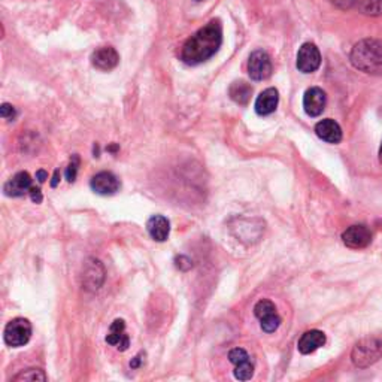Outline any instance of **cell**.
Listing matches in <instances>:
<instances>
[{"label": "cell", "mask_w": 382, "mask_h": 382, "mask_svg": "<svg viewBox=\"0 0 382 382\" xmlns=\"http://www.w3.org/2000/svg\"><path fill=\"white\" fill-rule=\"evenodd\" d=\"M326 343V335L320 330H309V332L303 333L302 338L299 339L297 348L302 354H311L316 351L318 348H321Z\"/></svg>", "instance_id": "cell-17"}, {"label": "cell", "mask_w": 382, "mask_h": 382, "mask_svg": "<svg viewBox=\"0 0 382 382\" xmlns=\"http://www.w3.org/2000/svg\"><path fill=\"white\" fill-rule=\"evenodd\" d=\"M342 242L351 249H363L371 245L372 232L363 224H355L342 233Z\"/></svg>", "instance_id": "cell-8"}, {"label": "cell", "mask_w": 382, "mask_h": 382, "mask_svg": "<svg viewBox=\"0 0 382 382\" xmlns=\"http://www.w3.org/2000/svg\"><path fill=\"white\" fill-rule=\"evenodd\" d=\"M141 363H142L141 355H136V357L130 362V367H132V369H137L139 366H141Z\"/></svg>", "instance_id": "cell-27"}, {"label": "cell", "mask_w": 382, "mask_h": 382, "mask_svg": "<svg viewBox=\"0 0 382 382\" xmlns=\"http://www.w3.org/2000/svg\"><path fill=\"white\" fill-rule=\"evenodd\" d=\"M12 381H47V375L41 369H27L12 378Z\"/></svg>", "instance_id": "cell-20"}, {"label": "cell", "mask_w": 382, "mask_h": 382, "mask_svg": "<svg viewBox=\"0 0 382 382\" xmlns=\"http://www.w3.org/2000/svg\"><path fill=\"white\" fill-rule=\"evenodd\" d=\"M352 2L364 16H382V0H352Z\"/></svg>", "instance_id": "cell-19"}, {"label": "cell", "mask_w": 382, "mask_h": 382, "mask_svg": "<svg viewBox=\"0 0 382 382\" xmlns=\"http://www.w3.org/2000/svg\"><path fill=\"white\" fill-rule=\"evenodd\" d=\"M278 101H279V94L276 88H266L263 93H260V96L256 100V112L261 117L271 116L278 108Z\"/></svg>", "instance_id": "cell-14"}, {"label": "cell", "mask_w": 382, "mask_h": 382, "mask_svg": "<svg viewBox=\"0 0 382 382\" xmlns=\"http://www.w3.org/2000/svg\"><path fill=\"white\" fill-rule=\"evenodd\" d=\"M332 2H335V4H343V5L348 6L352 2V0H332Z\"/></svg>", "instance_id": "cell-29"}, {"label": "cell", "mask_w": 382, "mask_h": 382, "mask_svg": "<svg viewBox=\"0 0 382 382\" xmlns=\"http://www.w3.org/2000/svg\"><path fill=\"white\" fill-rule=\"evenodd\" d=\"M379 161L382 164V144H381V148H379Z\"/></svg>", "instance_id": "cell-30"}, {"label": "cell", "mask_w": 382, "mask_h": 382, "mask_svg": "<svg viewBox=\"0 0 382 382\" xmlns=\"http://www.w3.org/2000/svg\"><path fill=\"white\" fill-rule=\"evenodd\" d=\"M147 230L149 236L157 240V242H164L169 238L171 233V223L163 215H152L151 218L147 223Z\"/></svg>", "instance_id": "cell-15"}, {"label": "cell", "mask_w": 382, "mask_h": 382, "mask_svg": "<svg viewBox=\"0 0 382 382\" xmlns=\"http://www.w3.org/2000/svg\"><path fill=\"white\" fill-rule=\"evenodd\" d=\"M382 355V339H364L355 345L352 351V362L357 367H367L375 363Z\"/></svg>", "instance_id": "cell-4"}, {"label": "cell", "mask_w": 382, "mask_h": 382, "mask_svg": "<svg viewBox=\"0 0 382 382\" xmlns=\"http://www.w3.org/2000/svg\"><path fill=\"white\" fill-rule=\"evenodd\" d=\"M315 133L318 137L323 139L324 142H328V144H339L342 141L340 125L332 118L321 120L320 123H316Z\"/></svg>", "instance_id": "cell-13"}, {"label": "cell", "mask_w": 382, "mask_h": 382, "mask_svg": "<svg viewBox=\"0 0 382 382\" xmlns=\"http://www.w3.org/2000/svg\"><path fill=\"white\" fill-rule=\"evenodd\" d=\"M228 94L238 105H247L252 94V87L245 81H235L228 88Z\"/></svg>", "instance_id": "cell-18"}, {"label": "cell", "mask_w": 382, "mask_h": 382, "mask_svg": "<svg viewBox=\"0 0 382 382\" xmlns=\"http://www.w3.org/2000/svg\"><path fill=\"white\" fill-rule=\"evenodd\" d=\"M0 116H2V118H5V120H12L16 117L14 106L9 105V104H4L2 108H0Z\"/></svg>", "instance_id": "cell-24"}, {"label": "cell", "mask_w": 382, "mask_h": 382, "mask_svg": "<svg viewBox=\"0 0 382 382\" xmlns=\"http://www.w3.org/2000/svg\"><path fill=\"white\" fill-rule=\"evenodd\" d=\"M58 181H60V171H56L54 176H53V181H51V187L56 188L57 184H58Z\"/></svg>", "instance_id": "cell-28"}, {"label": "cell", "mask_w": 382, "mask_h": 382, "mask_svg": "<svg viewBox=\"0 0 382 382\" xmlns=\"http://www.w3.org/2000/svg\"><path fill=\"white\" fill-rule=\"evenodd\" d=\"M76 173H78V157H73V161H70L66 169V180L69 183H73L76 180Z\"/></svg>", "instance_id": "cell-23"}, {"label": "cell", "mask_w": 382, "mask_h": 382, "mask_svg": "<svg viewBox=\"0 0 382 382\" xmlns=\"http://www.w3.org/2000/svg\"><path fill=\"white\" fill-rule=\"evenodd\" d=\"M321 65V54L320 49L315 44L307 42L299 48L296 66L302 73H312Z\"/></svg>", "instance_id": "cell-7"}, {"label": "cell", "mask_w": 382, "mask_h": 382, "mask_svg": "<svg viewBox=\"0 0 382 382\" xmlns=\"http://www.w3.org/2000/svg\"><path fill=\"white\" fill-rule=\"evenodd\" d=\"M32 176L27 172H18L5 184V195L11 197H20L29 193L32 188Z\"/></svg>", "instance_id": "cell-12"}, {"label": "cell", "mask_w": 382, "mask_h": 382, "mask_svg": "<svg viewBox=\"0 0 382 382\" xmlns=\"http://www.w3.org/2000/svg\"><path fill=\"white\" fill-rule=\"evenodd\" d=\"M125 324L123 320H116L109 327V335L106 336V342L109 345L116 347L118 351H125L130 345V339L125 335Z\"/></svg>", "instance_id": "cell-16"}, {"label": "cell", "mask_w": 382, "mask_h": 382, "mask_svg": "<svg viewBox=\"0 0 382 382\" xmlns=\"http://www.w3.org/2000/svg\"><path fill=\"white\" fill-rule=\"evenodd\" d=\"M32 338V324L25 318H14L11 320L4 332V339L8 347L20 348L24 347Z\"/></svg>", "instance_id": "cell-3"}, {"label": "cell", "mask_w": 382, "mask_h": 382, "mask_svg": "<svg viewBox=\"0 0 382 382\" xmlns=\"http://www.w3.org/2000/svg\"><path fill=\"white\" fill-rule=\"evenodd\" d=\"M30 197L35 203H41L42 202V193H41V188H37V187H32L30 188Z\"/></svg>", "instance_id": "cell-25"}, {"label": "cell", "mask_w": 382, "mask_h": 382, "mask_svg": "<svg viewBox=\"0 0 382 382\" xmlns=\"http://www.w3.org/2000/svg\"><path fill=\"white\" fill-rule=\"evenodd\" d=\"M248 73L254 81H264L272 75V60L263 49H257L249 56Z\"/></svg>", "instance_id": "cell-6"}, {"label": "cell", "mask_w": 382, "mask_h": 382, "mask_svg": "<svg viewBox=\"0 0 382 382\" xmlns=\"http://www.w3.org/2000/svg\"><path fill=\"white\" fill-rule=\"evenodd\" d=\"M36 180L39 181L41 184L45 183V181L48 180V173H47L45 171H37V172H36Z\"/></svg>", "instance_id": "cell-26"}, {"label": "cell", "mask_w": 382, "mask_h": 382, "mask_svg": "<svg viewBox=\"0 0 382 382\" xmlns=\"http://www.w3.org/2000/svg\"><path fill=\"white\" fill-rule=\"evenodd\" d=\"M351 65L367 75L382 76V41L363 39L354 45L350 54Z\"/></svg>", "instance_id": "cell-2"}, {"label": "cell", "mask_w": 382, "mask_h": 382, "mask_svg": "<svg viewBox=\"0 0 382 382\" xmlns=\"http://www.w3.org/2000/svg\"><path fill=\"white\" fill-rule=\"evenodd\" d=\"M252 375H254V366L249 360L236 364V367H235V378L236 379L248 381L252 378Z\"/></svg>", "instance_id": "cell-21"}, {"label": "cell", "mask_w": 382, "mask_h": 382, "mask_svg": "<svg viewBox=\"0 0 382 382\" xmlns=\"http://www.w3.org/2000/svg\"><path fill=\"white\" fill-rule=\"evenodd\" d=\"M228 360H230L235 366L239 364V363H244V362H248L249 360V355L245 350L242 348H235L232 350L230 352H228Z\"/></svg>", "instance_id": "cell-22"}, {"label": "cell", "mask_w": 382, "mask_h": 382, "mask_svg": "<svg viewBox=\"0 0 382 382\" xmlns=\"http://www.w3.org/2000/svg\"><path fill=\"white\" fill-rule=\"evenodd\" d=\"M327 104V96L320 87H312L303 96V108L309 117L321 116Z\"/></svg>", "instance_id": "cell-10"}, {"label": "cell", "mask_w": 382, "mask_h": 382, "mask_svg": "<svg viewBox=\"0 0 382 382\" xmlns=\"http://www.w3.org/2000/svg\"><path fill=\"white\" fill-rule=\"evenodd\" d=\"M254 314L260 320V326L266 333H273L281 326V316L278 315L276 307L271 300L263 299L257 302L256 307H254Z\"/></svg>", "instance_id": "cell-5"}, {"label": "cell", "mask_w": 382, "mask_h": 382, "mask_svg": "<svg viewBox=\"0 0 382 382\" xmlns=\"http://www.w3.org/2000/svg\"><path fill=\"white\" fill-rule=\"evenodd\" d=\"M223 44V27L220 20H212L191 35L181 49V60L188 66L208 61Z\"/></svg>", "instance_id": "cell-1"}, {"label": "cell", "mask_w": 382, "mask_h": 382, "mask_svg": "<svg viewBox=\"0 0 382 382\" xmlns=\"http://www.w3.org/2000/svg\"><path fill=\"white\" fill-rule=\"evenodd\" d=\"M92 63L93 66L99 70L109 72L116 69L120 63V56L112 47H100L92 54Z\"/></svg>", "instance_id": "cell-11"}, {"label": "cell", "mask_w": 382, "mask_h": 382, "mask_svg": "<svg viewBox=\"0 0 382 382\" xmlns=\"http://www.w3.org/2000/svg\"><path fill=\"white\" fill-rule=\"evenodd\" d=\"M90 187L100 196H112L120 190V180L112 172H99L92 178Z\"/></svg>", "instance_id": "cell-9"}]
</instances>
